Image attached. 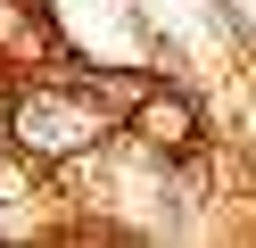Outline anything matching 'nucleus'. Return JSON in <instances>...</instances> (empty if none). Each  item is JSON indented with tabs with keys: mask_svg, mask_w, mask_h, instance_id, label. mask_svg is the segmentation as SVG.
Wrapping results in <instances>:
<instances>
[{
	"mask_svg": "<svg viewBox=\"0 0 256 248\" xmlns=\"http://www.w3.org/2000/svg\"><path fill=\"white\" fill-rule=\"evenodd\" d=\"M149 132H157V141H182V132H190V108H149Z\"/></svg>",
	"mask_w": 256,
	"mask_h": 248,
	"instance_id": "obj_1",
	"label": "nucleus"
}]
</instances>
